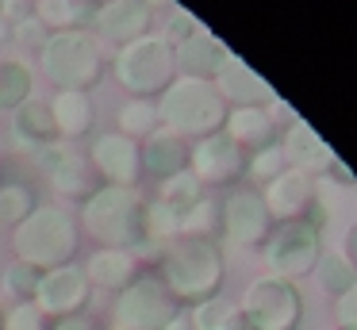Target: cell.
Wrapping results in <instances>:
<instances>
[{"label":"cell","mask_w":357,"mask_h":330,"mask_svg":"<svg viewBox=\"0 0 357 330\" xmlns=\"http://www.w3.org/2000/svg\"><path fill=\"white\" fill-rule=\"evenodd\" d=\"M142 215H146V200L135 188H100L81 204L77 227H85V234L96 242V250H139L146 242L142 230Z\"/></svg>","instance_id":"6da1fadb"},{"label":"cell","mask_w":357,"mask_h":330,"mask_svg":"<svg viewBox=\"0 0 357 330\" xmlns=\"http://www.w3.org/2000/svg\"><path fill=\"white\" fill-rule=\"evenodd\" d=\"M104 43L89 27L58 31L47 35L39 50V73L54 84L58 92H89L104 81Z\"/></svg>","instance_id":"7a4b0ae2"},{"label":"cell","mask_w":357,"mask_h":330,"mask_svg":"<svg viewBox=\"0 0 357 330\" xmlns=\"http://www.w3.org/2000/svg\"><path fill=\"white\" fill-rule=\"evenodd\" d=\"M77 246H81L77 219L62 204H39L20 227H12V250H16V257L35 265L39 273L70 265Z\"/></svg>","instance_id":"3957f363"},{"label":"cell","mask_w":357,"mask_h":330,"mask_svg":"<svg viewBox=\"0 0 357 330\" xmlns=\"http://www.w3.org/2000/svg\"><path fill=\"white\" fill-rule=\"evenodd\" d=\"M158 276H162V284L169 288L173 299L204 303V299L215 296L219 280H223V261H219V250L211 242L185 238V242H173L165 250Z\"/></svg>","instance_id":"277c9868"},{"label":"cell","mask_w":357,"mask_h":330,"mask_svg":"<svg viewBox=\"0 0 357 330\" xmlns=\"http://www.w3.org/2000/svg\"><path fill=\"white\" fill-rule=\"evenodd\" d=\"M177 61H173V46L165 38L142 35L135 43L119 46L112 58V77L131 92L135 100H154L177 81Z\"/></svg>","instance_id":"5b68a950"},{"label":"cell","mask_w":357,"mask_h":330,"mask_svg":"<svg viewBox=\"0 0 357 330\" xmlns=\"http://www.w3.org/2000/svg\"><path fill=\"white\" fill-rule=\"evenodd\" d=\"M158 119L173 130V135H215L219 123L227 119L223 96L211 89L208 81H192V77H181L169 89L158 96Z\"/></svg>","instance_id":"8992f818"},{"label":"cell","mask_w":357,"mask_h":330,"mask_svg":"<svg viewBox=\"0 0 357 330\" xmlns=\"http://www.w3.org/2000/svg\"><path fill=\"white\" fill-rule=\"evenodd\" d=\"M177 315V299L158 273H135L112 303V327L119 330H162Z\"/></svg>","instance_id":"52a82bcc"},{"label":"cell","mask_w":357,"mask_h":330,"mask_svg":"<svg viewBox=\"0 0 357 330\" xmlns=\"http://www.w3.org/2000/svg\"><path fill=\"white\" fill-rule=\"evenodd\" d=\"M89 165H93L96 181L108 184V188H139L142 181V153L139 142L119 130H104V135H93L89 142Z\"/></svg>","instance_id":"ba28073f"},{"label":"cell","mask_w":357,"mask_h":330,"mask_svg":"<svg viewBox=\"0 0 357 330\" xmlns=\"http://www.w3.org/2000/svg\"><path fill=\"white\" fill-rule=\"evenodd\" d=\"M39 169L47 177V184L58 192V196H70V200H81L85 204L100 181H96L93 165H89L85 153H77L70 142H50L39 150Z\"/></svg>","instance_id":"9c48e42d"},{"label":"cell","mask_w":357,"mask_h":330,"mask_svg":"<svg viewBox=\"0 0 357 330\" xmlns=\"http://www.w3.org/2000/svg\"><path fill=\"white\" fill-rule=\"evenodd\" d=\"M89 299H93V284H89L85 269L70 261V265H62V269L43 273L31 303L39 307L47 319H66V315H85Z\"/></svg>","instance_id":"30bf717a"},{"label":"cell","mask_w":357,"mask_h":330,"mask_svg":"<svg viewBox=\"0 0 357 330\" xmlns=\"http://www.w3.org/2000/svg\"><path fill=\"white\" fill-rule=\"evenodd\" d=\"M150 23H154L150 0H100V4H93V15H89V31L100 43L116 46L150 35Z\"/></svg>","instance_id":"8fae6325"},{"label":"cell","mask_w":357,"mask_h":330,"mask_svg":"<svg viewBox=\"0 0 357 330\" xmlns=\"http://www.w3.org/2000/svg\"><path fill=\"white\" fill-rule=\"evenodd\" d=\"M139 153H142V173H150L154 181H169L177 173H188V161H192V146L181 135H173L169 127H158L154 135H146Z\"/></svg>","instance_id":"7c38bea8"},{"label":"cell","mask_w":357,"mask_h":330,"mask_svg":"<svg viewBox=\"0 0 357 330\" xmlns=\"http://www.w3.org/2000/svg\"><path fill=\"white\" fill-rule=\"evenodd\" d=\"M192 177L196 181H211V184H223L231 177H238L242 169V150L238 142H231L227 135H208L200 146L192 150Z\"/></svg>","instance_id":"4fadbf2b"},{"label":"cell","mask_w":357,"mask_h":330,"mask_svg":"<svg viewBox=\"0 0 357 330\" xmlns=\"http://www.w3.org/2000/svg\"><path fill=\"white\" fill-rule=\"evenodd\" d=\"M50 115L58 127V142H81L96 130V107L89 92H58L50 100Z\"/></svg>","instance_id":"5bb4252c"},{"label":"cell","mask_w":357,"mask_h":330,"mask_svg":"<svg viewBox=\"0 0 357 330\" xmlns=\"http://www.w3.org/2000/svg\"><path fill=\"white\" fill-rule=\"evenodd\" d=\"M246 315L257 330H288L292 327V296L284 284L261 280L246 296Z\"/></svg>","instance_id":"9a60e30c"},{"label":"cell","mask_w":357,"mask_h":330,"mask_svg":"<svg viewBox=\"0 0 357 330\" xmlns=\"http://www.w3.org/2000/svg\"><path fill=\"white\" fill-rule=\"evenodd\" d=\"M173 61H177V73L192 77V81H204V77H211V73H219V69H223L227 50L211 35H204V31L196 27L185 43H177Z\"/></svg>","instance_id":"2e32d148"},{"label":"cell","mask_w":357,"mask_h":330,"mask_svg":"<svg viewBox=\"0 0 357 330\" xmlns=\"http://www.w3.org/2000/svg\"><path fill=\"white\" fill-rule=\"evenodd\" d=\"M12 130H16L20 142L35 146V150H43V146L58 142V127H54V115H50V100H24V104L12 112Z\"/></svg>","instance_id":"e0dca14e"},{"label":"cell","mask_w":357,"mask_h":330,"mask_svg":"<svg viewBox=\"0 0 357 330\" xmlns=\"http://www.w3.org/2000/svg\"><path fill=\"white\" fill-rule=\"evenodd\" d=\"M81 269H85V276H89L93 288L119 292L135 276V253L131 250H93Z\"/></svg>","instance_id":"ac0fdd59"},{"label":"cell","mask_w":357,"mask_h":330,"mask_svg":"<svg viewBox=\"0 0 357 330\" xmlns=\"http://www.w3.org/2000/svg\"><path fill=\"white\" fill-rule=\"evenodd\" d=\"M223 223H227V230H231V238H238V242H254V238L265 230L261 200L250 196V192L231 196V204H227V211H223Z\"/></svg>","instance_id":"d6986e66"},{"label":"cell","mask_w":357,"mask_h":330,"mask_svg":"<svg viewBox=\"0 0 357 330\" xmlns=\"http://www.w3.org/2000/svg\"><path fill=\"white\" fill-rule=\"evenodd\" d=\"M89 15H93V4H85V0H35V20H39L50 35L85 27Z\"/></svg>","instance_id":"ffe728a7"},{"label":"cell","mask_w":357,"mask_h":330,"mask_svg":"<svg viewBox=\"0 0 357 330\" xmlns=\"http://www.w3.org/2000/svg\"><path fill=\"white\" fill-rule=\"evenodd\" d=\"M35 73L27 61L20 58H0V112H16L24 100H31Z\"/></svg>","instance_id":"44dd1931"},{"label":"cell","mask_w":357,"mask_h":330,"mask_svg":"<svg viewBox=\"0 0 357 330\" xmlns=\"http://www.w3.org/2000/svg\"><path fill=\"white\" fill-rule=\"evenodd\" d=\"M35 207H39V196H35L31 184L24 181L0 184V227H20Z\"/></svg>","instance_id":"7402d4cb"},{"label":"cell","mask_w":357,"mask_h":330,"mask_svg":"<svg viewBox=\"0 0 357 330\" xmlns=\"http://www.w3.org/2000/svg\"><path fill=\"white\" fill-rule=\"evenodd\" d=\"M116 119H119V135H127V138H146V135H154L158 130V100H127L123 107L116 112Z\"/></svg>","instance_id":"603a6c76"},{"label":"cell","mask_w":357,"mask_h":330,"mask_svg":"<svg viewBox=\"0 0 357 330\" xmlns=\"http://www.w3.org/2000/svg\"><path fill=\"white\" fill-rule=\"evenodd\" d=\"M158 204H165L173 215H185L188 207L200 204V181H196L192 173H177L169 177V181H162V192H158Z\"/></svg>","instance_id":"cb8c5ba5"},{"label":"cell","mask_w":357,"mask_h":330,"mask_svg":"<svg viewBox=\"0 0 357 330\" xmlns=\"http://www.w3.org/2000/svg\"><path fill=\"white\" fill-rule=\"evenodd\" d=\"M192 330H238V315H234L231 303H223V299H204V303H196L192 311Z\"/></svg>","instance_id":"d4e9b609"},{"label":"cell","mask_w":357,"mask_h":330,"mask_svg":"<svg viewBox=\"0 0 357 330\" xmlns=\"http://www.w3.org/2000/svg\"><path fill=\"white\" fill-rule=\"evenodd\" d=\"M43 273L35 265H27V261L12 257L8 265H4V288H8V296H16V303H27V299H35V288H39Z\"/></svg>","instance_id":"484cf974"},{"label":"cell","mask_w":357,"mask_h":330,"mask_svg":"<svg viewBox=\"0 0 357 330\" xmlns=\"http://www.w3.org/2000/svg\"><path fill=\"white\" fill-rule=\"evenodd\" d=\"M142 230H146V242H162V238H173L181 230V219L169 211L165 204H146V215H142Z\"/></svg>","instance_id":"4316f807"},{"label":"cell","mask_w":357,"mask_h":330,"mask_svg":"<svg viewBox=\"0 0 357 330\" xmlns=\"http://www.w3.org/2000/svg\"><path fill=\"white\" fill-rule=\"evenodd\" d=\"M4 330H50V319L27 299V303H12V311H4Z\"/></svg>","instance_id":"83f0119b"},{"label":"cell","mask_w":357,"mask_h":330,"mask_svg":"<svg viewBox=\"0 0 357 330\" xmlns=\"http://www.w3.org/2000/svg\"><path fill=\"white\" fill-rule=\"evenodd\" d=\"M47 35H50V31L43 27V23L35 20V15H27V20L12 23V38H16V43H24V46H31V50H43Z\"/></svg>","instance_id":"f1b7e54d"},{"label":"cell","mask_w":357,"mask_h":330,"mask_svg":"<svg viewBox=\"0 0 357 330\" xmlns=\"http://www.w3.org/2000/svg\"><path fill=\"white\" fill-rule=\"evenodd\" d=\"M0 15L8 23H20V20H27V15H35V0H4V4H0Z\"/></svg>","instance_id":"f546056e"},{"label":"cell","mask_w":357,"mask_h":330,"mask_svg":"<svg viewBox=\"0 0 357 330\" xmlns=\"http://www.w3.org/2000/svg\"><path fill=\"white\" fill-rule=\"evenodd\" d=\"M50 330H100L89 315H66V319H54Z\"/></svg>","instance_id":"4dcf8cb0"},{"label":"cell","mask_w":357,"mask_h":330,"mask_svg":"<svg viewBox=\"0 0 357 330\" xmlns=\"http://www.w3.org/2000/svg\"><path fill=\"white\" fill-rule=\"evenodd\" d=\"M162 330H192V322H188V319H181V315H173V319L165 322Z\"/></svg>","instance_id":"1f68e13d"},{"label":"cell","mask_w":357,"mask_h":330,"mask_svg":"<svg viewBox=\"0 0 357 330\" xmlns=\"http://www.w3.org/2000/svg\"><path fill=\"white\" fill-rule=\"evenodd\" d=\"M8 38H12V23L0 15V43H8Z\"/></svg>","instance_id":"d6a6232c"},{"label":"cell","mask_w":357,"mask_h":330,"mask_svg":"<svg viewBox=\"0 0 357 330\" xmlns=\"http://www.w3.org/2000/svg\"><path fill=\"white\" fill-rule=\"evenodd\" d=\"M0 330H4V307H0Z\"/></svg>","instance_id":"836d02e7"},{"label":"cell","mask_w":357,"mask_h":330,"mask_svg":"<svg viewBox=\"0 0 357 330\" xmlns=\"http://www.w3.org/2000/svg\"><path fill=\"white\" fill-rule=\"evenodd\" d=\"M100 330H119V327H100Z\"/></svg>","instance_id":"e575fe53"},{"label":"cell","mask_w":357,"mask_h":330,"mask_svg":"<svg viewBox=\"0 0 357 330\" xmlns=\"http://www.w3.org/2000/svg\"><path fill=\"white\" fill-rule=\"evenodd\" d=\"M0 4H4V0H0Z\"/></svg>","instance_id":"d590c367"}]
</instances>
